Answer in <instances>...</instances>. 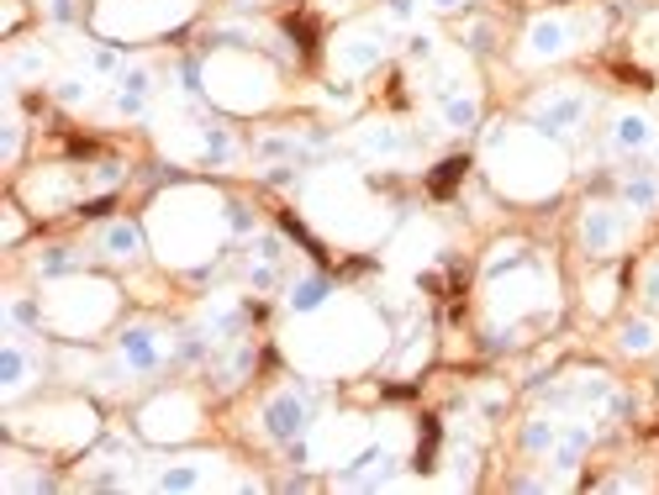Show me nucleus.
I'll return each instance as SVG.
<instances>
[{
    "label": "nucleus",
    "mask_w": 659,
    "mask_h": 495,
    "mask_svg": "<svg viewBox=\"0 0 659 495\" xmlns=\"http://www.w3.org/2000/svg\"><path fill=\"white\" fill-rule=\"evenodd\" d=\"M422 5H427V11H459L464 0H422Z\"/></svg>",
    "instance_id": "49530a36"
},
{
    "label": "nucleus",
    "mask_w": 659,
    "mask_h": 495,
    "mask_svg": "<svg viewBox=\"0 0 659 495\" xmlns=\"http://www.w3.org/2000/svg\"><path fill=\"white\" fill-rule=\"evenodd\" d=\"M37 274H43V280H69V274H80V259H74L69 248H48V254L37 259Z\"/></svg>",
    "instance_id": "72a5a7b5"
},
{
    "label": "nucleus",
    "mask_w": 659,
    "mask_h": 495,
    "mask_svg": "<svg viewBox=\"0 0 659 495\" xmlns=\"http://www.w3.org/2000/svg\"><path fill=\"white\" fill-rule=\"evenodd\" d=\"M311 216L338 237H369L380 227L375 201L364 196V185L354 175H322L311 185Z\"/></svg>",
    "instance_id": "39448f33"
},
{
    "label": "nucleus",
    "mask_w": 659,
    "mask_h": 495,
    "mask_svg": "<svg viewBox=\"0 0 659 495\" xmlns=\"http://www.w3.org/2000/svg\"><path fill=\"white\" fill-rule=\"evenodd\" d=\"M48 327H59V332H69V338H85V332H95L101 321L117 311V291L106 285V280H80V274H69V280H59V291L48 295Z\"/></svg>",
    "instance_id": "423d86ee"
},
{
    "label": "nucleus",
    "mask_w": 659,
    "mask_h": 495,
    "mask_svg": "<svg viewBox=\"0 0 659 495\" xmlns=\"http://www.w3.org/2000/svg\"><path fill=\"white\" fill-rule=\"evenodd\" d=\"M117 358L132 369V375H153L158 364H164V332L149 327V321H138V327H127L117 338Z\"/></svg>",
    "instance_id": "2eb2a0df"
},
{
    "label": "nucleus",
    "mask_w": 659,
    "mask_h": 495,
    "mask_svg": "<svg viewBox=\"0 0 659 495\" xmlns=\"http://www.w3.org/2000/svg\"><path fill=\"white\" fill-rule=\"evenodd\" d=\"M491 37H496V32H491V22H470V27H464V43H470L475 54H485V48H491Z\"/></svg>",
    "instance_id": "ea45409f"
},
{
    "label": "nucleus",
    "mask_w": 659,
    "mask_h": 495,
    "mask_svg": "<svg viewBox=\"0 0 659 495\" xmlns=\"http://www.w3.org/2000/svg\"><path fill=\"white\" fill-rule=\"evenodd\" d=\"M149 106H153V69L127 63L111 80V111L117 117H149Z\"/></svg>",
    "instance_id": "f3484780"
},
{
    "label": "nucleus",
    "mask_w": 659,
    "mask_h": 495,
    "mask_svg": "<svg viewBox=\"0 0 659 495\" xmlns=\"http://www.w3.org/2000/svg\"><path fill=\"white\" fill-rule=\"evenodd\" d=\"M438 117H444V127H449V132H470V127L480 121L475 90H459V95H449V101L438 106Z\"/></svg>",
    "instance_id": "bb28decb"
},
{
    "label": "nucleus",
    "mask_w": 659,
    "mask_h": 495,
    "mask_svg": "<svg viewBox=\"0 0 659 495\" xmlns=\"http://www.w3.org/2000/svg\"><path fill=\"white\" fill-rule=\"evenodd\" d=\"M248 369H254V349L243 343V349H233V358L222 364V385H238V379L248 375Z\"/></svg>",
    "instance_id": "f704fd0d"
},
{
    "label": "nucleus",
    "mask_w": 659,
    "mask_h": 495,
    "mask_svg": "<svg viewBox=\"0 0 659 495\" xmlns=\"http://www.w3.org/2000/svg\"><path fill=\"white\" fill-rule=\"evenodd\" d=\"M491 291H496L491 295L496 311H507V317H528V311H549V306H554V280L543 274L539 259L522 269V280H511V274H507V285L491 280Z\"/></svg>",
    "instance_id": "9b49d317"
},
{
    "label": "nucleus",
    "mask_w": 659,
    "mask_h": 495,
    "mask_svg": "<svg viewBox=\"0 0 659 495\" xmlns=\"http://www.w3.org/2000/svg\"><path fill=\"white\" fill-rule=\"evenodd\" d=\"M638 291H644V300H649V306H659V259L644 263V274H638Z\"/></svg>",
    "instance_id": "4c0bfd02"
},
{
    "label": "nucleus",
    "mask_w": 659,
    "mask_h": 495,
    "mask_svg": "<svg viewBox=\"0 0 659 495\" xmlns=\"http://www.w3.org/2000/svg\"><path fill=\"white\" fill-rule=\"evenodd\" d=\"M59 101H63V106H74V111H80V106H91V101H95V74H85V69H80V74H63V80H59Z\"/></svg>",
    "instance_id": "2f4dec72"
},
{
    "label": "nucleus",
    "mask_w": 659,
    "mask_h": 495,
    "mask_svg": "<svg viewBox=\"0 0 659 495\" xmlns=\"http://www.w3.org/2000/svg\"><path fill=\"white\" fill-rule=\"evenodd\" d=\"M522 43H528V48H522V59H528V63L565 59L569 48H575V22H565V16H539V22L528 27Z\"/></svg>",
    "instance_id": "dca6fc26"
},
{
    "label": "nucleus",
    "mask_w": 659,
    "mask_h": 495,
    "mask_svg": "<svg viewBox=\"0 0 659 495\" xmlns=\"http://www.w3.org/2000/svg\"><path fill=\"white\" fill-rule=\"evenodd\" d=\"M201 80H207L211 101L227 106V111H259V106L274 95V74L254 59V54H238V48H227V54L207 59Z\"/></svg>",
    "instance_id": "20e7f679"
},
{
    "label": "nucleus",
    "mask_w": 659,
    "mask_h": 495,
    "mask_svg": "<svg viewBox=\"0 0 659 495\" xmlns=\"http://www.w3.org/2000/svg\"><path fill=\"white\" fill-rule=\"evenodd\" d=\"M216 474H222V459H180V464H164L153 469V491H207L216 485Z\"/></svg>",
    "instance_id": "a211bd4d"
},
{
    "label": "nucleus",
    "mask_w": 659,
    "mask_h": 495,
    "mask_svg": "<svg viewBox=\"0 0 659 495\" xmlns=\"http://www.w3.org/2000/svg\"><path fill=\"white\" fill-rule=\"evenodd\" d=\"M623 237H628V216L617 211V205H586V216H580V243H586V254H617L623 248Z\"/></svg>",
    "instance_id": "4468645a"
},
{
    "label": "nucleus",
    "mask_w": 659,
    "mask_h": 495,
    "mask_svg": "<svg viewBox=\"0 0 659 495\" xmlns=\"http://www.w3.org/2000/svg\"><path fill=\"white\" fill-rule=\"evenodd\" d=\"M16 237H22V216L11 211V216H5V243H16Z\"/></svg>",
    "instance_id": "a18cd8bd"
},
{
    "label": "nucleus",
    "mask_w": 659,
    "mask_h": 495,
    "mask_svg": "<svg viewBox=\"0 0 659 495\" xmlns=\"http://www.w3.org/2000/svg\"><path fill=\"white\" fill-rule=\"evenodd\" d=\"M95 243H101V254H106V259L132 263L138 254H143V227H138V222H106Z\"/></svg>",
    "instance_id": "5701e85b"
},
{
    "label": "nucleus",
    "mask_w": 659,
    "mask_h": 495,
    "mask_svg": "<svg viewBox=\"0 0 659 495\" xmlns=\"http://www.w3.org/2000/svg\"><path fill=\"white\" fill-rule=\"evenodd\" d=\"M259 422H264V437H274V443L306 437L317 427L311 422V390H280V396H270L264 411H259Z\"/></svg>",
    "instance_id": "f8f14e48"
},
{
    "label": "nucleus",
    "mask_w": 659,
    "mask_h": 495,
    "mask_svg": "<svg viewBox=\"0 0 659 495\" xmlns=\"http://www.w3.org/2000/svg\"><path fill=\"white\" fill-rule=\"evenodd\" d=\"M586 117H591V95H586V90H575V85H560V90H549V95L533 101L528 127L560 143V138H569V132H580Z\"/></svg>",
    "instance_id": "1a4fd4ad"
},
{
    "label": "nucleus",
    "mask_w": 659,
    "mask_h": 495,
    "mask_svg": "<svg viewBox=\"0 0 659 495\" xmlns=\"http://www.w3.org/2000/svg\"><path fill=\"white\" fill-rule=\"evenodd\" d=\"M528 263H533V254H528L522 243H502V248L485 259V285H491V280H507V274H522Z\"/></svg>",
    "instance_id": "c85d7f7f"
},
{
    "label": "nucleus",
    "mask_w": 659,
    "mask_h": 495,
    "mask_svg": "<svg viewBox=\"0 0 659 495\" xmlns=\"http://www.w3.org/2000/svg\"><path fill=\"white\" fill-rule=\"evenodd\" d=\"M117 185H121V164H95L91 190H117Z\"/></svg>",
    "instance_id": "58836bf2"
},
{
    "label": "nucleus",
    "mask_w": 659,
    "mask_h": 495,
    "mask_svg": "<svg viewBox=\"0 0 659 495\" xmlns=\"http://www.w3.org/2000/svg\"><path fill=\"white\" fill-rule=\"evenodd\" d=\"M48 16H54V22H69V16H74V0H48Z\"/></svg>",
    "instance_id": "c03bdc74"
},
{
    "label": "nucleus",
    "mask_w": 659,
    "mask_h": 495,
    "mask_svg": "<svg viewBox=\"0 0 659 495\" xmlns=\"http://www.w3.org/2000/svg\"><path fill=\"white\" fill-rule=\"evenodd\" d=\"M43 74H48V54H43V48H16L11 63H5V80H11V85H22V80H43Z\"/></svg>",
    "instance_id": "c756f323"
},
{
    "label": "nucleus",
    "mask_w": 659,
    "mask_h": 495,
    "mask_svg": "<svg viewBox=\"0 0 659 495\" xmlns=\"http://www.w3.org/2000/svg\"><path fill=\"white\" fill-rule=\"evenodd\" d=\"M407 148H412V138H407L401 121H369V127H360V138H354V153H360V158H380V164L407 158Z\"/></svg>",
    "instance_id": "6ab92c4d"
},
{
    "label": "nucleus",
    "mask_w": 659,
    "mask_h": 495,
    "mask_svg": "<svg viewBox=\"0 0 659 495\" xmlns=\"http://www.w3.org/2000/svg\"><path fill=\"white\" fill-rule=\"evenodd\" d=\"M190 11H196V0H106L95 11V32H106V37H149V32L185 22Z\"/></svg>",
    "instance_id": "0eeeda50"
},
{
    "label": "nucleus",
    "mask_w": 659,
    "mask_h": 495,
    "mask_svg": "<svg viewBox=\"0 0 659 495\" xmlns=\"http://www.w3.org/2000/svg\"><path fill=\"white\" fill-rule=\"evenodd\" d=\"M554 437H560V416H533V422L522 427V448H528V453H549Z\"/></svg>",
    "instance_id": "7c9ffc66"
},
{
    "label": "nucleus",
    "mask_w": 659,
    "mask_h": 495,
    "mask_svg": "<svg viewBox=\"0 0 659 495\" xmlns=\"http://www.w3.org/2000/svg\"><path fill=\"white\" fill-rule=\"evenodd\" d=\"M5 321H11V332H16V327H43L48 311H43L37 300H27V295H11V300H5Z\"/></svg>",
    "instance_id": "473e14b6"
},
{
    "label": "nucleus",
    "mask_w": 659,
    "mask_h": 495,
    "mask_svg": "<svg viewBox=\"0 0 659 495\" xmlns=\"http://www.w3.org/2000/svg\"><path fill=\"white\" fill-rule=\"evenodd\" d=\"M322 321H311L306 332H291V358L306 364L311 375H332V369H354L364 364L375 343H380V327L369 321L364 306H338V311H317Z\"/></svg>",
    "instance_id": "7ed1b4c3"
},
{
    "label": "nucleus",
    "mask_w": 659,
    "mask_h": 495,
    "mask_svg": "<svg viewBox=\"0 0 659 495\" xmlns=\"http://www.w3.org/2000/svg\"><path fill=\"white\" fill-rule=\"evenodd\" d=\"M485 158H491V175L507 196H522V201H539L549 196L560 179H565V153L554 148V138H543L533 127H507L496 121L485 132Z\"/></svg>",
    "instance_id": "f03ea898"
},
{
    "label": "nucleus",
    "mask_w": 659,
    "mask_h": 495,
    "mask_svg": "<svg viewBox=\"0 0 659 495\" xmlns=\"http://www.w3.org/2000/svg\"><path fill=\"white\" fill-rule=\"evenodd\" d=\"M74 196H80V179L69 169H43V175L27 179V201H37L43 211H63Z\"/></svg>",
    "instance_id": "4be33fe9"
},
{
    "label": "nucleus",
    "mask_w": 659,
    "mask_h": 495,
    "mask_svg": "<svg viewBox=\"0 0 659 495\" xmlns=\"http://www.w3.org/2000/svg\"><path fill=\"white\" fill-rule=\"evenodd\" d=\"M407 54H412L417 63H433L444 48H438V37H433V32H412V37H407Z\"/></svg>",
    "instance_id": "c9c22d12"
},
{
    "label": "nucleus",
    "mask_w": 659,
    "mask_h": 495,
    "mask_svg": "<svg viewBox=\"0 0 659 495\" xmlns=\"http://www.w3.org/2000/svg\"><path fill=\"white\" fill-rule=\"evenodd\" d=\"M22 433L43 437V443H91L95 437V411L91 406H59L43 411V416H27Z\"/></svg>",
    "instance_id": "ddd939ff"
},
{
    "label": "nucleus",
    "mask_w": 659,
    "mask_h": 495,
    "mask_svg": "<svg viewBox=\"0 0 659 495\" xmlns=\"http://www.w3.org/2000/svg\"><path fill=\"white\" fill-rule=\"evenodd\" d=\"M291 311L296 317H317L322 306H332V285L322 280V274H301V280H291Z\"/></svg>",
    "instance_id": "b1692460"
},
{
    "label": "nucleus",
    "mask_w": 659,
    "mask_h": 495,
    "mask_svg": "<svg viewBox=\"0 0 659 495\" xmlns=\"http://www.w3.org/2000/svg\"><path fill=\"white\" fill-rule=\"evenodd\" d=\"M390 43H396V27H390L386 16H375V22H360V27L338 32V43H332V63H338V74H369L375 63L390 54Z\"/></svg>",
    "instance_id": "6e6552de"
},
{
    "label": "nucleus",
    "mask_w": 659,
    "mask_h": 495,
    "mask_svg": "<svg viewBox=\"0 0 659 495\" xmlns=\"http://www.w3.org/2000/svg\"><path fill=\"white\" fill-rule=\"evenodd\" d=\"M322 95H328L332 106H354V85H349V80H332V85L322 90Z\"/></svg>",
    "instance_id": "79ce46f5"
},
{
    "label": "nucleus",
    "mask_w": 659,
    "mask_h": 495,
    "mask_svg": "<svg viewBox=\"0 0 659 495\" xmlns=\"http://www.w3.org/2000/svg\"><path fill=\"white\" fill-rule=\"evenodd\" d=\"M227 227H233V233H254V216H248V205H227Z\"/></svg>",
    "instance_id": "37998d69"
},
{
    "label": "nucleus",
    "mask_w": 659,
    "mask_h": 495,
    "mask_svg": "<svg viewBox=\"0 0 659 495\" xmlns=\"http://www.w3.org/2000/svg\"><path fill=\"white\" fill-rule=\"evenodd\" d=\"M32 375H37V358H32V349L22 343V332H11L5 349H0V396H5V401L22 396L32 385Z\"/></svg>",
    "instance_id": "aec40b11"
},
{
    "label": "nucleus",
    "mask_w": 659,
    "mask_h": 495,
    "mask_svg": "<svg viewBox=\"0 0 659 495\" xmlns=\"http://www.w3.org/2000/svg\"><path fill=\"white\" fill-rule=\"evenodd\" d=\"M196 422H201V411H196L190 396H158V401L138 411V433L149 443H185L196 433Z\"/></svg>",
    "instance_id": "9d476101"
},
{
    "label": "nucleus",
    "mask_w": 659,
    "mask_h": 495,
    "mask_svg": "<svg viewBox=\"0 0 659 495\" xmlns=\"http://www.w3.org/2000/svg\"><path fill=\"white\" fill-rule=\"evenodd\" d=\"M612 295H617V280H597L591 285V311H612Z\"/></svg>",
    "instance_id": "a19ab883"
},
{
    "label": "nucleus",
    "mask_w": 659,
    "mask_h": 495,
    "mask_svg": "<svg viewBox=\"0 0 659 495\" xmlns=\"http://www.w3.org/2000/svg\"><path fill=\"white\" fill-rule=\"evenodd\" d=\"M16 148H22V117H16V106H5V164L16 158Z\"/></svg>",
    "instance_id": "e433bc0d"
},
{
    "label": "nucleus",
    "mask_w": 659,
    "mask_h": 495,
    "mask_svg": "<svg viewBox=\"0 0 659 495\" xmlns=\"http://www.w3.org/2000/svg\"><path fill=\"white\" fill-rule=\"evenodd\" d=\"M617 343H623V353H655L659 349V321L655 317H628L623 321V332H617Z\"/></svg>",
    "instance_id": "cd10ccee"
},
{
    "label": "nucleus",
    "mask_w": 659,
    "mask_h": 495,
    "mask_svg": "<svg viewBox=\"0 0 659 495\" xmlns=\"http://www.w3.org/2000/svg\"><path fill=\"white\" fill-rule=\"evenodd\" d=\"M623 201H628V211H659V175L655 169H633V175L623 179Z\"/></svg>",
    "instance_id": "a878e982"
},
{
    "label": "nucleus",
    "mask_w": 659,
    "mask_h": 495,
    "mask_svg": "<svg viewBox=\"0 0 659 495\" xmlns=\"http://www.w3.org/2000/svg\"><path fill=\"white\" fill-rule=\"evenodd\" d=\"M586 448H591V422H560V437H554L549 459H554L560 469H575Z\"/></svg>",
    "instance_id": "393cba45"
},
{
    "label": "nucleus",
    "mask_w": 659,
    "mask_h": 495,
    "mask_svg": "<svg viewBox=\"0 0 659 495\" xmlns=\"http://www.w3.org/2000/svg\"><path fill=\"white\" fill-rule=\"evenodd\" d=\"M612 148L617 153H655L659 148V127L649 111H623L612 121Z\"/></svg>",
    "instance_id": "412c9836"
},
{
    "label": "nucleus",
    "mask_w": 659,
    "mask_h": 495,
    "mask_svg": "<svg viewBox=\"0 0 659 495\" xmlns=\"http://www.w3.org/2000/svg\"><path fill=\"white\" fill-rule=\"evenodd\" d=\"M149 233L164 263L196 269V263L216 259V248L227 237V205H222V196H211L201 185H180V190L153 201Z\"/></svg>",
    "instance_id": "f257e3e1"
}]
</instances>
